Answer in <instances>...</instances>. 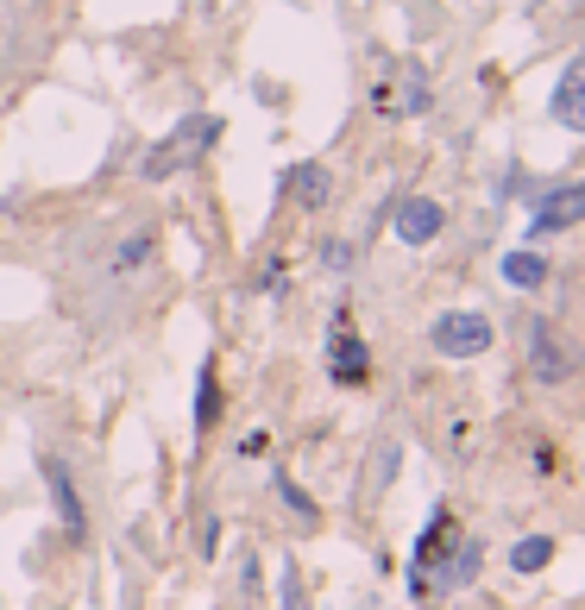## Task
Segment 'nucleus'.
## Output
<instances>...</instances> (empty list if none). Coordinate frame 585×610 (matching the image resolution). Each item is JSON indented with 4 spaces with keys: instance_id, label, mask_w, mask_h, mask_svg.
I'll return each instance as SVG.
<instances>
[{
    "instance_id": "1",
    "label": "nucleus",
    "mask_w": 585,
    "mask_h": 610,
    "mask_svg": "<svg viewBox=\"0 0 585 610\" xmlns=\"http://www.w3.org/2000/svg\"><path fill=\"white\" fill-rule=\"evenodd\" d=\"M214 145H221V114H183L177 127L164 132L152 152H145L139 177H145V183L177 177V171H189V164H202V157L214 152Z\"/></svg>"
},
{
    "instance_id": "2",
    "label": "nucleus",
    "mask_w": 585,
    "mask_h": 610,
    "mask_svg": "<svg viewBox=\"0 0 585 610\" xmlns=\"http://www.w3.org/2000/svg\"><path fill=\"white\" fill-rule=\"evenodd\" d=\"M429 340L441 359H484L498 333H491V315H479V308H447V315H434Z\"/></svg>"
},
{
    "instance_id": "3",
    "label": "nucleus",
    "mask_w": 585,
    "mask_h": 610,
    "mask_svg": "<svg viewBox=\"0 0 585 610\" xmlns=\"http://www.w3.org/2000/svg\"><path fill=\"white\" fill-rule=\"evenodd\" d=\"M529 372L541 384H566L580 372V347H566V333L548 328V321H535L529 328Z\"/></svg>"
},
{
    "instance_id": "4",
    "label": "nucleus",
    "mask_w": 585,
    "mask_h": 610,
    "mask_svg": "<svg viewBox=\"0 0 585 610\" xmlns=\"http://www.w3.org/2000/svg\"><path fill=\"white\" fill-rule=\"evenodd\" d=\"M328 372H334V384H347V390H359V384L372 378V347H365V340L353 333V315H334Z\"/></svg>"
},
{
    "instance_id": "5",
    "label": "nucleus",
    "mask_w": 585,
    "mask_h": 610,
    "mask_svg": "<svg viewBox=\"0 0 585 610\" xmlns=\"http://www.w3.org/2000/svg\"><path fill=\"white\" fill-rule=\"evenodd\" d=\"M38 472H45V484H51L57 523L70 529V541H89V509H82V491H77V479H70V466H63L57 454H38Z\"/></svg>"
},
{
    "instance_id": "6",
    "label": "nucleus",
    "mask_w": 585,
    "mask_h": 610,
    "mask_svg": "<svg viewBox=\"0 0 585 610\" xmlns=\"http://www.w3.org/2000/svg\"><path fill=\"white\" fill-rule=\"evenodd\" d=\"M390 227H397L403 246H429V239H441V227H447V208L434 202V196H403V202L390 208Z\"/></svg>"
},
{
    "instance_id": "7",
    "label": "nucleus",
    "mask_w": 585,
    "mask_h": 610,
    "mask_svg": "<svg viewBox=\"0 0 585 610\" xmlns=\"http://www.w3.org/2000/svg\"><path fill=\"white\" fill-rule=\"evenodd\" d=\"M580 221H585V183H554V189L541 196V208H535L529 233H535V239H548V233L580 227Z\"/></svg>"
},
{
    "instance_id": "8",
    "label": "nucleus",
    "mask_w": 585,
    "mask_h": 610,
    "mask_svg": "<svg viewBox=\"0 0 585 610\" xmlns=\"http://www.w3.org/2000/svg\"><path fill=\"white\" fill-rule=\"evenodd\" d=\"M548 114H554V127L585 132V51L566 57V70H560V82H554V102H548Z\"/></svg>"
},
{
    "instance_id": "9",
    "label": "nucleus",
    "mask_w": 585,
    "mask_h": 610,
    "mask_svg": "<svg viewBox=\"0 0 585 610\" xmlns=\"http://www.w3.org/2000/svg\"><path fill=\"white\" fill-rule=\"evenodd\" d=\"M283 189L296 196L303 208H328V196H334V177L321 171V164H296L290 177H283Z\"/></svg>"
},
{
    "instance_id": "10",
    "label": "nucleus",
    "mask_w": 585,
    "mask_h": 610,
    "mask_svg": "<svg viewBox=\"0 0 585 610\" xmlns=\"http://www.w3.org/2000/svg\"><path fill=\"white\" fill-rule=\"evenodd\" d=\"M214 415H221V384H214V359H202V372H196V434L214 429Z\"/></svg>"
},
{
    "instance_id": "11",
    "label": "nucleus",
    "mask_w": 585,
    "mask_h": 610,
    "mask_svg": "<svg viewBox=\"0 0 585 610\" xmlns=\"http://www.w3.org/2000/svg\"><path fill=\"white\" fill-rule=\"evenodd\" d=\"M504 283H516V290H541V283H548V258L529 253V246H523V253H510L504 258Z\"/></svg>"
},
{
    "instance_id": "12",
    "label": "nucleus",
    "mask_w": 585,
    "mask_h": 610,
    "mask_svg": "<svg viewBox=\"0 0 585 610\" xmlns=\"http://www.w3.org/2000/svg\"><path fill=\"white\" fill-rule=\"evenodd\" d=\"M479 560H484L479 541H459L454 566H441V591H459V585H472V579H479Z\"/></svg>"
},
{
    "instance_id": "13",
    "label": "nucleus",
    "mask_w": 585,
    "mask_h": 610,
    "mask_svg": "<svg viewBox=\"0 0 585 610\" xmlns=\"http://www.w3.org/2000/svg\"><path fill=\"white\" fill-rule=\"evenodd\" d=\"M548 560H554V541H548V535H523V541L510 548V566H516V573H541Z\"/></svg>"
},
{
    "instance_id": "14",
    "label": "nucleus",
    "mask_w": 585,
    "mask_h": 610,
    "mask_svg": "<svg viewBox=\"0 0 585 610\" xmlns=\"http://www.w3.org/2000/svg\"><path fill=\"white\" fill-rule=\"evenodd\" d=\"M271 484H278V497H283V504H290V509H296L303 523H315V516H321V509H315V497H308V491H303V484H296V479H290L283 466H271Z\"/></svg>"
},
{
    "instance_id": "15",
    "label": "nucleus",
    "mask_w": 585,
    "mask_h": 610,
    "mask_svg": "<svg viewBox=\"0 0 585 610\" xmlns=\"http://www.w3.org/2000/svg\"><path fill=\"white\" fill-rule=\"evenodd\" d=\"M152 253H157V233H132L127 246L114 253V271H139V265H145Z\"/></svg>"
},
{
    "instance_id": "16",
    "label": "nucleus",
    "mask_w": 585,
    "mask_h": 610,
    "mask_svg": "<svg viewBox=\"0 0 585 610\" xmlns=\"http://www.w3.org/2000/svg\"><path fill=\"white\" fill-rule=\"evenodd\" d=\"M429 77H422V70H409V82H403V114H429Z\"/></svg>"
},
{
    "instance_id": "17",
    "label": "nucleus",
    "mask_w": 585,
    "mask_h": 610,
    "mask_svg": "<svg viewBox=\"0 0 585 610\" xmlns=\"http://www.w3.org/2000/svg\"><path fill=\"white\" fill-rule=\"evenodd\" d=\"M397 459H403V454H397V447H378V472H372V484H365L372 497H378L384 484H390V472H397Z\"/></svg>"
},
{
    "instance_id": "18",
    "label": "nucleus",
    "mask_w": 585,
    "mask_h": 610,
    "mask_svg": "<svg viewBox=\"0 0 585 610\" xmlns=\"http://www.w3.org/2000/svg\"><path fill=\"white\" fill-rule=\"evenodd\" d=\"M321 265H328V271H353V246H347V239H328V246H321Z\"/></svg>"
},
{
    "instance_id": "19",
    "label": "nucleus",
    "mask_w": 585,
    "mask_h": 610,
    "mask_svg": "<svg viewBox=\"0 0 585 610\" xmlns=\"http://www.w3.org/2000/svg\"><path fill=\"white\" fill-rule=\"evenodd\" d=\"M283 610H308V598H303V579H296V566H283Z\"/></svg>"
},
{
    "instance_id": "20",
    "label": "nucleus",
    "mask_w": 585,
    "mask_h": 610,
    "mask_svg": "<svg viewBox=\"0 0 585 610\" xmlns=\"http://www.w3.org/2000/svg\"><path fill=\"white\" fill-rule=\"evenodd\" d=\"M202 554H208V560L221 554V523H214V516H208V523H202Z\"/></svg>"
},
{
    "instance_id": "21",
    "label": "nucleus",
    "mask_w": 585,
    "mask_h": 610,
    "mask_svg": "<svg viewBox=\"0 0 585 610\" xmlns=\"http://www.w3.org/2000/svg\"><path fill=\"white\" fill-rule=\"evenodd\" d=\"M221 610H246V605H221Z\"/></svg>"
}]
</instances>
